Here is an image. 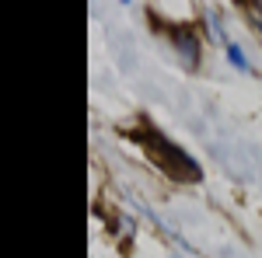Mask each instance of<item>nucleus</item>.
<instances>
[{"label": "nucleus", "mask_w": 262, "mask_h": 258, "mask_svg": "<svg viewBox=\"0 0 262 258\" xmlns=\"http://www.w3.org/2000/svg\"><path fill=\"white\" fill-rule=\"evenodd\" d=\"M227 56H231V63H234L238 70H248V60H245L242 45H234V42H227Z\"/></svg>", "instance_id": "obj_1"}, {"label": "nucleus", "mask_w": 262, "mask_h": 258, "mask_svg": "<svg viewBox=\"0 0 262 258\" xmlns=\"http://www.w3.org/2000/svg\"><path fill=\"white\" fill-rule=\"evenodd\" d=\"M175 258H179V255H175Z\"/></svg>", "instance_id": "obj_2"}]
</instances>
